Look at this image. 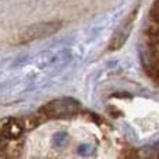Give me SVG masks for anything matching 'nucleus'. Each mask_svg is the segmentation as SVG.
Segmentation results:
<instances>
[{
    "mask_svg": "<svg viewBox=\"0 0 159 159\" xmlns=\"http://www.w3.org/2000/svg\"><path fill=\"white\" fill-rule=\"evenodd\" d=\"M61 27H63L61 21H43L28 25L27 28H24L20 32L18 38H17V43L24 45L30 43V42L39 41V39H46L49 36L55 35L56 32H59L61 30Z\"/></svg>",
    "mask_w": 159,
    "mask_h": 159,
    "instance_id": "nucleus-2",
    "label": "nucleus"
},
{
    "mask_svg": "<svg viewBox=\"0 0 159 159\" xmlns=\"http://www.w3.org/2000/svg\"><path fill=\"white\" fill-rule=\"evenodd\" d=\"M137 14H138V7H135L134 10L123 20V22L117 27V30L115 31L112 39H110V43H109L110 50H119L127 42V39H129L130 34H131V31H133V27H134V22H135V20H137Z\"/></svg>",
    "mask_w": 159,
    "mask_h": 159,
    "instance_id": "nucleus-3",
    "label": "nucleus"
},
{
    "mask_svg": "<svg viewBox=\"0 0 159 159\" xmlns=\"http://www.w3.org/2000/svg\"><path fill=\"white\" fill-rule=\"evenodd\" d=\"M7 143H8V141L6 140L4 137H2V135H0V157H2V155H3L2 152L4 151V149H6V147H7Z\"/></svg>",
    "mask_w": 159,
    "mask_h": 159,
    "instance_id": "nucleus-5",
    "label": "nucleus"
},
{
    "mask_svg": "<svg viewBox=\"0 0 159 159\" xmlns=\"http://www.w3.org/2000/svg\"><path fill=\"white\" fill-rule=\"evenodd\" d=\"M81 110V103L74 98L63 96L45 103L39 109V115L43 119H67L78 115Z\"/></svg>",
    "mask_w": 159,
    "mask_h": 159,
    "instance_id": "nucleus-1",
    "label": "nucleus"
},
{
    "mask_svg": "<svg viewBox=\"0 0 159 159\" xmlns=\"http://www.w3.org/2000/svg\"><path fill=\"white\" fill-rule=\"evenodd\" d=\"M27 124L24 119L20 117H7L0 120V135L4 137L7 141L18 140L24 134Z\"/></svg>",
    "mask_w": 159,
    "mask_h": 159,
    "instance_id": "nucleus-4",
    "label": "nucleus"
}]
</instances>
